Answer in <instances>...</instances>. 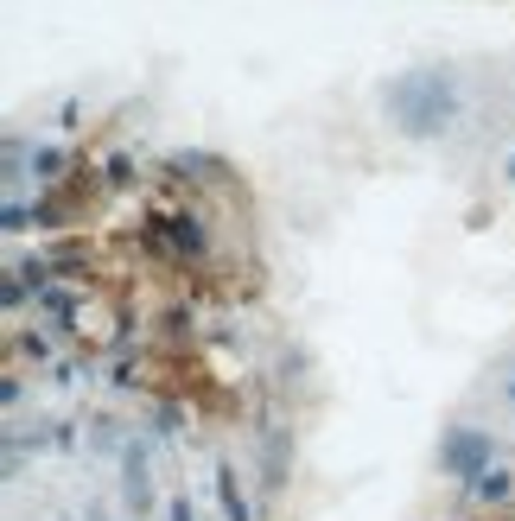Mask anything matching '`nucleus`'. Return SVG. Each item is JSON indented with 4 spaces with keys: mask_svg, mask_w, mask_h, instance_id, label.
Returning <instances> with one entry per match:
<instances>
[{
    "mask_svg": "<svg viewBox=\"0 0 515 521\" xmlns=\"http://www.w3.org/2000/svg\"><path fill=\"white\" fill-rule=\"evenodd\" d=\"M458 77L452 70H407V77L388 83V121L407 140H439L458 121Z\"/></svg>",
    "mask_w": 515,
    "mask_h": 521,
    "instance_id": "nucleus-1",
    "label": "nucleus"
},
{
    "mask_svg": "<svg viewBox=\"0 0 515 521\" xmlns=\"http://www.w3.org/2000/svg\"><path fill=\"white\" fill-rule=\"evenodd\" d=\"M477 458H484V439H477V432H465V439H452V445H446V465H452V471H465V477L477 471Z\"/></svg>",
    "mask_w": 515,
    "mask_h": 521,
    "instance_id": "nucleus-2",
    "label": "nucleus"
},
{
    "mask_svg": "<svg viewBox=\"0 0 515 521\" xmlns=\"http://www.w3.org/2000/svg\"><path fill=\"white\" fill-rule=\"evenodd\" d=\"M127 502L146 508V458L140 452H127Z\"/></svg>",
    "mask_w": 515,
    "mask_h": 521,
    "instance_id": "nucleus-3",
    "label": "nucleus"
},
{
    "mask_svg": "<svg viewBox=\"0 0 515 521\" xmlns=\"http://www.w3.org/2000/svg\"><path fill=\"white\" fill-rule=\"evenodd\" d=\"M223 508H230V521H249V502L236 490V471H223Z\"/></svg>",
    "mask_w": 515,
    "mask_h": 521,
    "instance_id": "nucleus-4",
    "label": "nucleus"
},
{
    "mask_svg": "<svg viewBox=\"0 0 515 521\" xmlns=\"http://www.w3.org/2000/svg\"><path fill=\"white\" fill-rule=\"evenodd\" d=\"M172 521H191V502H172Z\"/></svg>",
    "mask_w": 515,
    "mask_h": 521,
    "instance_id": "nucleus-5",
    "label": "nucleus"
},
{
    "mask_svg": "<svg viewBox=\"0 0 515 521\" xmlns=\"http://www.w3.org/2000/svg\"><path fill=\"white\" fill-rule=\"evenodd\" d=\"M502 172H509V185H515V160H509V166H502Z\"/></svg>",
    "mask_w": 515,
    "mask_h": 521,
    "instance_id": "nucleus-6",
    "label": "nucleus"
}]
</instances>
